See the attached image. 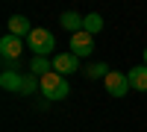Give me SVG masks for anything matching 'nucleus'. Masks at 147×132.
Wrapping results in <instances>:
<instances>
[{
	"instance_id": "4468645a",
	"label": "nucleus",
	"mask_w": 147,
	"mask_h": 132,
	"mask_svg": "<svg viewBox=\"0 0 147 132\" xmlns=\"http://www.w3.org/2000/svg\"><path fill=\"white\" fill-rule=\"evenodd\" d=\"M21 62H15V59H3V70H15V74H21Z\"/></svg>"
},
{
	"instance_id": "2eb2a0df",
	"label": "nucleus",
	"mask_w": 147,
	"mask_h": 132,
	"mask_svg": "<svg viewBox=\"0 0 147 132\" xmlns=\"http://www.w3.org/2000/svg\"><path fill=\"white\" fill-rule=\"evenodd\" d=\"M144 65H147V47H144Z\"/></svg>"
},
{
	"instance_id": "9d476101",
	"label": "nucleus",
	"mask_w": 147,
	"mask_h": 132,
	"mask_svg": "<svg viewBox=\"0 0 147 132\" xmlns=\"http://www.w3.org/2000/svg\"><path fill=\"white\" fill-rule=\"evenodd\" d=\"M127 76H129V85L136 88V91H147V65H138V68H132Z\"/></svg>"
},
{
	"instance_id": "423d86ee",
	"label": "nucleus",
	"mask_w": 147,
	"mask_h": 132,
	"mask_svg": "<svg viewBox=\"0 0 147 132\" xmlns=\"http://www.w3.org/2000/svg\"><path fill=\"white\" fill-rule=\"evenodd\" d=\"M21 56H24V41L6 32L3 38H0V59H15V62H21Z\"/></svg>"
},
{
	"instance_id": "39448f33",
	"label": "nucleus",
	"mask_w": 147,
	"mask_h": 132,
	"mask_svg": "<svg viewBox=\"0 0 147 132\" xmlns=\"http://www.w3.org/2000/svg\"><path fill=\"white\" fill-rule=\"evenodd\" d=\"M53 70H56V74H62V76H71V74H77V70H80V59L74 56L71 50L56 53V56H53Z\"/></svg>"
},
{
	"instance_id": "7ed1b4c3",
	"label": "nucleus",
	"mask_w": 147,
	"mask_h": 132,
	"mask_svg": "<svg viewBox=\"0 0 147 132\" xmlns=\"http://www.w3.org/2000/svg\"><path fill=\"white\" fill-rule=\"evenodd\" d=\"M103 85H106V91L112 94V97H127L129 94V76L127 74H121V70H109V76L103 79Z\"/></svg>"
},
{
	"instance_id": "9b49d317",
	"label": "nucleus",
	"mask_w": 147,
	"mask_h": 132,
	"mask_svg": "<svg viewBox=\"0 0 147 132\" xmlns=\"http://www.w3.org/2000/svg\"><path fill=\"white\" fill-rule=\"evenodd\" d=\"M53 70V59H47V56H32V62H30V74L35 76H44V74H50Z\"/></svg>"
},
{
	"instance_id": "20e7f679",
	"label": "nucleus",
	"mask_w": 147,
	"mask_h": 132,
	"mask_svg": "<svg viewBox=\"0 0 147 132\" xmlns=\"http://www.w3.org/2000/svg\"><path fill=\"white\" fill-rule=\"evenodd\" d=\"M68 47H71V53L77 56V59H80V56H91V53H94V35H88L85 29H82V32H74L71 41H68Z\"/></svg>"
},
{
	"instance_id": "0eeeda50",
	"label": "nucleus",
	"mask_w": 147,
	"mask_h": 132,
	"mask_svg": "<svg viewBox=\"0 0 147 132\" xmlns=\"http://www.w3.org/2000/svg\"><path fill=\"white\" fill-rule=\"evenodd\" d=\"M0 88L9 91V94H21V88H24V74L3 70V74H0Z\"/></svg>"
},
{
	"instance_id": "f03ea898",
	"label": "nucleus",
	"mask_w": 147,
	"mask_h": 132,
	"mask_svg": "<svg viewBox=\"0 0 147 132\" xmlns=\"http://www.w3.org/2000/svg\"><path fill=\"white\" fill-rule=\"evenodd\" d=\"M27 47L32 50V56H50L53 47H56V38L50 29H41V27H32L30 38H27Z\"/></svg>"
},
{
	"instance_id": "6e6552de",
	"label": "nucleus",
	"mask_w": 147,
	"mask_h": 132,
	"mask_svg": "<svg viewBox=\"0 0 147 132\" xmlns=\"http://www.w3.org/2000/svg\"><path fill=\"white\" fill-rule=\"evenodd\" d=\"M82 18H85V15H80V12L68 9V12H62L59 23H62V29H68V32L74 35V32H82Z\"/></svg>"
},
{
	"instance_id": "f257e3e1",
	"label": "nucleus",
	"mask_w": 147,
	"mask_h": 132,
	"mask_svg": "<svg viewBox=\"0 0 147 132\" xmlns=\"http://www.w3.org/2000/svg\"><path fill=\"white\" fill-rule=\"evenodd\" d=\"M41 94H44V100H65L68 94H71V85H68V76L62 74H56V70H50V74H44L41 76Z\"/></svg>"
},
{
	"instance_id": "f8f14e48",
	"label": "nucleus",
	"mask_w": 147,
	"mask_h": 132,
	"mask_svg": "<svg viewBox=\"0 0 147 132\" xmlns=\"http://www.w3.org/2000/svg\"><path fill=\"white\" fill-rule=\"evenodd\" d=\"M82 29L88 32V35H97V32L103 29V18L97 15V12H88V15L82 18Z\"/></svg>"
},
{
	"instance_id": "1a4fd4ad",
	"label": "nucleus",
	"mask_w": 147,
	"mask_h": 132,
	"mask_svg": "<svg viewBox=\"0 0 147 132\" xmlns=\"http://www.w3.org/2000/svg\"><path fill=\"white\" fill-rule=\"evenodd\" d=\"M30 32H32V27H30V21L24 15H12L9 18V35H15V38H24V35H27L30 38Z\"/></svg>"
},
{
	"instance_id": "ddd939ff",
	"label": "nucleus",
	"mask_w": 147,
	"mask_h": 132,
	"mask_svg": "<svg viewBox=\"0 0 147 132\" xmlns=\"http://www.w3.org/2000/svg\"><path fill=\"white\" fill-rule=\"evenodd\" d=\"M82 74L88 76V79H106V76H109V65H106V62H94V65L85 68Z\"/></svg>"
}]
</instances>
